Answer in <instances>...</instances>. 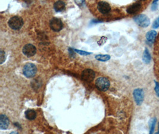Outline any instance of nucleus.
<instances>
[{"instance_id":"f257e3e1","label":"nucleus","mask_w":159,"mask_h":134,"mask_svg":"<svg viewBox=\"0 0 159 134\" xmlns=\"http://www.w3.org/2000/svg\"><path fill=\"white\" fill-rule=\"evenodd\" d=\"M9 27L13 30H19L23 25V20L19 16H14L8 20Z\"/></svg>"},{"instance_id":"f03ea898","label":"nucleus","mask_w":159,"mask_h":134,"mask_svg":"<svg viewBox=\"0 0 159 134\" xmlns=\"http://www.w3.org/2000/svg\"><path fill=\"white\" fill-rule=\"evenodd\" d=\"M110 85V81L107 78L104 77H98L97 80L95 81V86L101 91H105L109 89Z\"/></svg>"},{"instance_id":"7ed1b4c3","label":"nucleus","mask_w":159,"mask_h":134,"mask_svg":"<svg viewBox=\"0 0 159 134\" xmlns=\"http://www.w3.org/2000/svg\"><path fill=\"white\" fill-rule=\"evenodd\" d=\"M37 71L36 67L32 63H28L25 64L23 69V75L28 78H31L35 76Z\"/></svg>"},{"instance_id":"20e7f679","label":"nucleus","mask_w":159,"mask_h":134,"mask_svg":"<svg viewBox=\"0 0 159 134\" xmlns=\"http://www.w3.org/2000/svg\"><path fill=\"white\" fill-rule=\"evenodd\" d=\"M134 21L136 24L142 27L147 28L150 24V20L145 15H140L134 17Z\"/></svg>"},{"instance_id":"39448f33","label":"nucleus","mask_w":159,"mask_h":134,"mask_svg":"<svg viewBox=\"0 0 159 134\" xmlns=\"http://www.w3.org/2000/svg\"><path fill=\"white\" fill-rule=\"evenodd\" d=\"M133 95L136 104L138 106H141L144 98V93L142 89L141 88L135 89L133 92Z\"/></svg>"},{"instance_id":"423d86ee","label":"nucleus","mask_w":159,"mask_h":134,"mask_svg":"<svg viewBox=\"0 0 159 134\" xmlns=\"http://www.w3.org/2000/svg\"><path fill=\"white\" fill-rule=\"evenodd\" d=\"M50 26L52 30L54 32H59L63 29V23L60 19L52 18L50 22Z\"/></svg>"},{"instance_id":"0eeeda50","label":"nucleus","mask_w":159,"mask_h":134,"mask_svg":"<svg viewBox=\"0 0 159 134\" xmlns=\"http://www.w3.org/2000/svg\"><path fill=\"white\" fill-rule=\"evenodd\" d=\"M23 53L26 55V56L30 57H32L36 52V48L32 44H28L25 45L23 48Z\"/></svg>"},{"instance_id":"6e6552de","label":"nucleus","mask_w":159,"mask_h":134,"mask_svg":"<svg viewBox=\"0 0 159 134\" xmlns=\"http://www.w3.org/2000/svg\"><path fill=\"white\" fill-rule=\"evenodd\" d=\"M95 73L91 69H86L83 71L82 73V79L87 82H92L95 78Z\"/></svg>"},{"instance_id":"1a4fd4ad","label":"nucleus","mask_w":159,"mask_h":134,"mask_svg":"<svg viewBox=\"0 0 159 134\" xmlns=\"http://www.w3.org/2000/svg\"><path fill=\"white\" fill-rule=\"evenodd\" d=\"M97 8L102 14H107L111 10V7L109 3L105 1H100L98 3Z\"/></svg>"},{"instance_id":"9d476101","label":"nucleus","mask_w":159,"mask_h":134,"mask_svg":"<svg viewBox=\"0 0 159 134\" xmlns=\"http://www.w3.org/2000/svg\"><path fill=\"white\" fill-rule=\"evenodd\" d=\"M141 4L136 3L128 7L126 10V12L129 14H134V13H136L137 12H138V11L141 9Z\"/></svg>"},{"instance_id":"9b49d317","label":"nucleus","mask_w":159,"mask_h":134,"mask_svg":"<svg viewBox=\"0 0 159 134\" xmlns=\"http://www.w3.org/2000/svg\"><path fill=\"white\" fill-rule=\"evenodd\" d=\"M9 125V120L4 115L0 116V128L1 129H6Z\"/></svg>"},{"instance_id":"f8f14e48","label":"nucleus","mask_w":159,"mask_h":134,"mask_svg":"<svg viewBox=\"0 0 159 134\" xmlns=\"http://www.w3.org/2000/svg\"><path fill=\"white\" fill-rule=\"evenodd\" d=\"M157 36V32L156 30H152L148 32L146 34V39L148 42L153 43Z\"/></svg>"},{"instance_id":"ddd939ff","label":"nucleus","mask_w":159,"mask_h":134,"mask_svg":"<svg viewBox=\"0 0 159 134\" xmlns=\"http://www.w3.org/2000/svg\"><path fill=\"white\" fill-rule=\"evenodd\" d=\"M25 117L29 120H32L36 117V113L34 110L29 109L25 111Z\"/></svg>"},{"instance_id":"4468645a","label":"nucleus","mask_w":159,"mask_h":134,"mask_svg":"<svg viewBox=\"0 0 159 134\" xmlns=\"http://www.w3.org/2000/svg\"><path fill=\"white\" fill-rule=\"evenodd\" d=\"M65 7H66L65 3L63 1H61V0H60V1H57L54 4V8L57 12H62V11L65 8Z\"/></svg>"},{"instance_id":"2eb2a0df","label":"nucleus","mask_w":159,"mask_h":134,"mask_svg":"<svg viewBox=\"0 0 159 134\" xmlns=\"http://www.w3.org/2000/svg\"><path fill=\"white\" fill-rule=\"evenodd\" d=\"M151 57L150 54L149 50H148L147 48H145L142 55V60L144 63H145V64H149L151 61Z\"/></svg>"},{"instance_id":"dca6fc26","label":"nucleus","mask_w":159,"mask_h":134,"mask_svg":"<svg viewBox=\"0 0 159 134\" xmlns=\"http://www.w3.org/2000/svg\"><path fill=\"white\" fill-rule=\"evenodd\" d=\"M95 59L100 61H106L110 59V56L109 55H97L95 56Z\"/></svg>"},{"instance_id":"f3484780","label":"nucleus","mask_w":159,"mask_h":134,"mask_svg":"<svg viewBox=\"0 0 159 134\" xmlns=\"http://www.w3.org/2000/svg\"><path fill=\"white\" fill-rule=\"evenodd\" d=\"M157 122V119L156 117L152 118L149 122V126H150V133H153L154 131L156 124Z\"/></svg>"},{"instance_id":"a211bd4d","label":"nucleus","mask_w":159,"mask_h":134,"mask_svg":"<svg viewBox=\"0 0 159 134\" xmlns=\"http://www.w3.org/2000/svg\"><path fill=\"white\" fill-rule=\"evenodd\" d=\"M6 60V53L2 50H0V64H2Z\"/></svg>"},{"instance_id":"6ab92c4d","label":"nucleus","mask_w":159,"mask_h":134,"mask_svg":"<svg viewBox=\"0 0 159 134\" xmlns=\"http://www.w3.org/2000/svg\"><path fill=\"white\" fill-rule=\"evenodd\" d=\"M155 92L156 93V95L157 97H159V82L155 81Z\"/></svg>"},{"instance_id":"aec40b11","label":"nucleus","mask_w":159,"mask_h":134,"mask_svg":"<svg viewBox=\"0 0 159 134\" xmlns=\"http://www.w3.org/2000/svg\"><path fill=\"white\" fill-rule=\"evenodd\" d=\"M73 50L75 51V52H76L77 53L81 54V55H89L91 54H92L91 52H86V51H80L78 50H76V49H73Z\"/></svg>"},{"instance_id":"412c9836","label":"nucleus","mask_w":159,"mask_h":134,"mask_svg":"<svg viewBox=\"0 0 159 134\" xmlns=\"http://www.w3.org/2000/svg\"><path fill=\"white\" fill-rule=\"evenodd\" d=\"M159 26V17H158L153 23V27L154 28V29H156L157 28H158Z\"/></svg>"},{"instance_id":"4be33fe9","label":"nucleus","mask_w":159,"mask_h":134,"mask_svg":"<svg viewBox=\"0 0 159 134\" xmlns=\"http://www.w3.org/2000/svg\"><path fill=\"white\" fill-rule=\"evenodd\" d=\"M75 3L79 6H82L85 3V0H75Z\"/></svg>"},{"instance_id":"5701e85b","label":"nucleus","mask_w":159,"mask_h":134,"mask_svg":"<svg viewBox=\"0 0 159 134\" xmlns=\"http://www.w3.org/2000/svg\"><path fill=\"white\" fill-rule=\"evenodd\" d=\"M107 40V38H105V37H102L100 39V41L99 42H98V44L99 46H101L102 44H103L104 43H105V41Z\"/></svg>"},{"instance_id":"b1692460","label":"nucleus","mask_w":159,"mask_h":134,"mask_svg":"<svg viewBox=\"0 0 159 134\" xmlns=\"http://www.w3.org/2000/svg\"><path fill=\"white\" fill-rule=\"evenodd\" d=\"M157 8V4L156 3H153V4L152 5V7H151V9L152 10H156Z\"/></svg>"},{"instance_id":"393cba45","label":"nucleus","mask_w":159,"mask_h":134,"mask_svg":"<svg viewBox=\"0 0 159 134\" xmlns=\"http://www.w3.org/2000/svg\"><path fill=\"white\" fill-rule=\"evenodd\" d=\"M158 132L156 133L157 134H158V133H159V122H158Z\"/></svg>"},{"instance_id":"a878e982","label":"nucleus","mask_w":159,"mask_h":134,"mask_svg":"<svg viewBox=\"0 0 159 134\" xmlns=\"http://www.w3.org/2000/svg\"><path fill=\"white\" fill-rule=\"evenodd\" d=\"M158 1V0H154V1H153V3H157Z\"/></svg>"},{"instance_id":"bb28decb","label":"nucleus","mask_w":159,"mask_h":134,"mask_svg":"<svg viewBox=\"0 0 159 134\" xmlns=\"http://www.w3.org/2000/svg\"><path fill=\"white\" fill-rule=\"evenodd\" d=\"M141 1H145V0H141Z\"/></svg>"}]
</instances>
